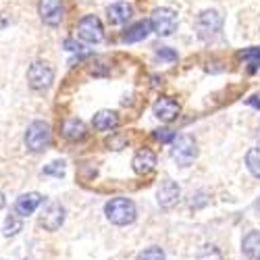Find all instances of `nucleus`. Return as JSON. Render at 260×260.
<instances>
[{
	"label": "nucleus",
	"instance_id": "obj_20",
	"mask_svg": "<svg viewBox=\"0 0 260 260\" xmlns=\"http://www.w3.org/2000/svg\"><path fill=\"white\" fill-rule=\"evenodd\" d=\"M21 227H23V223H21V216L15 212V214L7 216L5 227H3V233H5L7 237H11V235H17V233L21 231Z\"/></svg>",
	"mask_w": 260,
	"mask_h": 260
},
{
	"label": "nucleus",
	"instance_id": "obj_24",
	"mask_svg": "<svg viewBox=\"0 0 260 260\" xmlns=\"http://www.w3.org/2000/svg\"><path fill=\"white\" fill-rule=\"evenodd\" d=\"M44 175H52V177H62L64 175V162L62 160H54L48 167H44Z\"/></svg>",
	"mask_w": 260,
	"mask_h": 260
},
{
	"label": "nucleus",
	"instance_id": "obj_25",
	"mask_svg": "<svg viewBox=\"0 0 260 260\" xmlns=\"http://www.w3.org/2000/svg\"><path fill=\"white\" fill-rule=\"evenodd\" d=\"M154 138L158 142H173L175 140V134H173L171 129H158V132H154Z\"/></svg>",
	"mask_w": 260,
	"mask_h": 260
},
{
	"label": "nucleus",
	"instance_id": "obj_14",
	"mask_svg": "<svg viewBox=\"0 0 260 260\" xmlns=\"http://www.w3.org/2000/svg\"><path fill=\"white\" fill-rule=\"evenodd\" d=\"M156 167V156L152 150H140V152L134 156V171L140 173V175H146Z\"/></svg>",
	"mask_w": 260,
	"mask_h": 260
},
{
	"label": "nucleus",
	"instance_id": "obj_8",
	"mask_svg": "<svg viewBox=\"0 0 260 260\" xmlns=\"http://www.w3.org/2000/svg\"><path fill=\"white\" fill-rule=\"evenodd\" d=\"M62 223H64V208L58 202H48L44 206V210H42L40 225L46 231H56Z\"/></svg>",
	"mask_w": 260,
	"mask_h": 260
},
{
	"label": "nucleus",
	"instance_id": "obj_9",
	"mask_svg": "<svg viewBox=\"0 0 260 260\" xmlns=\"http://www.w3.org/2000/svg\"><path fill=\"white\" fill-rule=\"evenodd\" d=\"M38 11L46 25H58L62 21V0H40Z\"/></svg>",
	"mask_w": 260,
	"mask_h": 260
},
{
	"label": "nucleus",
	"instance_id": "obj_26",
	"mask_svg": "<svg viewBox=\"0 0 260 260\" xmlns=\"http://www.w3.org/2000/svg\"><path fill=\"white\" fill-rule=\"evenodd\" d=\"M158 56H165V58H177V54L173 50H167V48H160L158 50Z\"/></svg>",
	"mask_w": 260,
	"mask_h": 260
},
{
	"label": "nucleus",
	"instance_id": "obj_17",
	"mask_svg": "<svg viewBox=\"0 0 260 260\" xmlns=\"http://www.w3.org/2000/svg\"><path fill=\"white\" fill-rule=\"evenodd\" d=\"M117 123L119 119L115 111H100L94 115V129H98V132H111L113 127H117Z\"/></svg>",
	"mask_w": 260,
	"mask_h": 260
},
{
	"label": "nucleus",
	"instance_id": "obj_7",
	"mask_svg": "<svg viewBox=\"0 0 260 260\" xmlns=\"http://www.w3.org/2000/svg\"><path fill=\"white\" fill-rule=\"evenodd\" d=\"M221 25H223V17L219 11H204L196 19V29L200 38H210L212 34L221 29Z\"/></svg>",
	"mask_w": 260,
	"mask_h": 260
},
{
	"label": "nucleus",
	"instance_id": "obj_15",
	"mask_svg": "<svg viewBox=\"0 0 260 260\" xmlns=\"http://www.w3.org/2000/svg\"><path fill=\"white\" fill-rule=\"evenodd\" d=\"M62 136L67 138V140H71V142H77V140H83L85 138V125H83V121H79V119H67L62 123Z\"/></svg>",
	"mask_w": 260,
	"mask_h": 260
},
{
	"label": "nucleus",
	"instance_id": "obj_19",
	"mask_svg": "<svg viewBox=\"0 0 260 260\" xmlns=\"http://www.w3.org/2000/svg\"><path fill=\"white\" fill-rule=\"evenodd\" d=\"M246 165H248V169H250V173L254 177H260V146L252 148L246 154Z\"/></svg>",
	"mask_w": 260,
	"mask_h": 260
},
{
	"label": "nucleus",
	"instance_id": "obj_21",
	"mask_svg": "<svg viewBox=\"0 0 260 260\" xmlns=\"http://www.w3.org/2000/svg\"><path fill=\"white\" fill-rule=\"evenodd\" d=\"M196 260H223V254L214 246H202L200 252L196 254Z\"/></svg>",
	"mask_w": 260,
	"mask_h": 260
},
{
	"label": "nucleus",
	"instance_id": "obj_5",
	"mask_svg": "<svg viewBox=\"0 0 260 260\" xmlns=\"http://www.w3.org/2000/svg\"><path fill=\"white\" fill-rule=\"evenodd\" d=\"M77 36L88 42V44H98V42L104 38V29L102 23L96 15H85L79 23H77Z\"/></svg>",
	"mask_w": 260,
	"mask_h": 260
},
{
	"label": "nucleus",
	"instance_id": "obj_23",
	"mask_svg": "<svg viewBox=\"0 0 260 260\" xmlns=\"http://www.w3.org/2000/svg\"><path fill=\"white\" fill-rule=\"evenodd\" d=\"M138 260H165V252L158 246H150L138 254Z\"/></svg>",
	"mask_w": 260,
	"mask_h": 260
},
{
	"label": "nucleus",
	"instance_id": "obj_27",
	"mask_svg": "<svg viewBox=\"0 0 260 260\" xmlns=\"http://www.w3.org/2000/svg\"><path fill=\"white\" fill-rule=\"evenodd\" d=\"M5 204H7V200H5V196H3V193H0V210L5 208Z\"/></svg>",
	"mask_w": 260,
	"mask_h": 260
},
{
	"label": "nucleus",
	"instance_id": "obj_16",
	"mask_svg": "<svg viewBox=\"0 0 260 260\" xmlns=\"http://www.w3.org/2000/svg\"><path fill=\"white\" fill-rule=\"evenodd\" d=\"M242 250L250 260H260V231H250L244 237Z\"/></svg>",
	"mask_w": 260,
	"mask_h": 260
},
{
	"label": "nucleus",
	"instance_id": "obj_6",
	"mask_svg": "<svg viewBox=\"0 0 260 260\" xmlns=\"http://www.w3.org/2000/svg\"><path fill=\"white\" fill-rule=\"evenodd\" d=\"M150 25L158 36H171L177 29V13L173 9H156L150 19Z\"/></svg>",
	"mask_w": 260,
	"mask_h": 260
},
{
	"label": "nucleus",
	"instance_id": "obj_28",
	"mask_svg": "<svg viewBox=\"0 0 260 260\" xmlns=\"http://www.w3.org/2000/svg\"><path fill=\"white\" fill-rule=\"evenodd\" d=\"M256 208H258V210H260V200H258V202H256Z\"/></svg>",
	"mask_w": 260,
	"mask_h": 260
},
{
	"label": "nucleus",
	"instance_id": "obj_4",
	"mask_svg": "<svg viewBox=\"0 0 260 260\" xmlns=\"http://www.w3.org/2000/svg\"><path fill=\"white\" fill-rule=\"evenodd\" d=\"M54 81V69L50 67L48 62H34L29 71H27V83L31 90H46L50 88V83Z\"/></svg>",
	"mask_w": 260,
	"mask_h": 260
},
{
	"label": "nucleus",
	"instance_id": "obj_11",
	"mask_svg": "<svg viewBox=\"0 0 260 260\" xmlns=\"http://www.w3.org/2000/svg\"><path fill=\"white\" fill-rule=\"evenodd\" d=\"M42 202H44V198H42V193H38V191L23 193V196H19L17 202H15V212L19 216H29V214H34V210Z\"/></svg>",
	"mask_w": 260,
	"mask_h": 260
},
{
	"label": "nucleus",
	"instance_id": "obj_10",
	"mask_svg": "<svg viewBox=\"0 0 260 260\" xmlns=\"http://www.w3.org/2000/svg\"><path fill=\"white\" fill-rule=\"evenodd\" d=\"M156 200H158V204L162 208L175 206L177 200H179V185L175 181H171V179L162 181L160 187H158V191H156Z\"/></svg>",
	"mask_w": 260,
	"mask_h": 260
},
{
	"label": "nucleus",
	"instance_id": "obj_2",
	"mask_svg": "<svg viewBox=\"0 0 260 260\" xmlns=\"http://www.w3.org/2000/svg\"><path fill=\"white\" fill-rule=\"evenodd\" d=\"M50 140H52V132L46 121H34L25 132V146L31 152H44L50 146Z\"/></svg>",
	"mask_w": 260,
	"mask_h": 260
},
{
	"label": "nucleus",
	"instance_id": "obj_13",
	"mask_svg": "<svg viewBox=\"0 0 260 260\" xmlns=\"http://www.w3.org/2000/svg\"><path fill=\"white\" fill-rule=\"evenodd\" d=\"M179 113V106L175 100L171 98H160L154 102V115L160 119V121H173Z\"/></svg>",
	"mask_w": 260,
	"mask_h": 260
},
{
	"label": "nucleus",
	"instance_id": "obj_1",
	"mask_svg": "<svg viewBox=\"0 0 260 260\" xmlns=\"http://www.w3.org/2000/svg\"><path fill=\"white\" fill-rule=\"evenodd\" d=\"M106 219L115 225H129L136 221V204L129 198H113L104 206Z\"/></svg>",
	"mask_w": 260,
	"mask_h": 260
},
{
	"label": "nucleus",
	"instance_id": "obj_22",
	"mask_svg": "<svg viewBox=\"0 0 260 260\" xmlns=\"http://www.w3.org/2000/svg\"><path fill=\"white\" fill-rule=\"evenodd\" d=\"M240 56H242L244 60H248L250 71H256V69L260 67V48H248V50L240 52Z\"/></svg>",
	"mask_w": 260,
	"mask_h": 260
},
{
	"label": "nucleus",
	"instance_id": "obj_3",
	"mask_svg": "<svg viewBox=\"0 0 260 260\" xmlns=\"http://www.w3.org/2000/svg\"><path fill=\"white\" fill-rule=\"evenodd\" d=\"M173 158H175L181 167H187L193 162V158L198 156V148H196V140L191 136H177L173 140V150H171Z\"/></svg>",
	"mask_w": 260,
	"mask_h": 260
},
{
	"label": "nucleus",
	"instance_id": "obj_12",
	"mask_svg": "<svg viewBox=\"0 0 260 260\" xmlns=\"http://www.w3.org/2000/svg\"><path fill=\"white\" fill-rule=\"evenodd\" d=\"M106 15H108V21H111L113 25H121V23H127V21L132 19L134 9L127 3H115L106 9Z\"/></svg>",
	"mask_w": 260,
	"mask_h": 260
},
{
	"label": "nucleus",
	"instance_id": "obj_29",
	"mask_svg": "<svg viewBox=\"0 0 260 260\" xmlns=\"http://www.w3.org/2000/svg\"><path fill=\"white\" fill-rule=\"evenodd\" d=\"M258 142H260V134H258Z\"/></svg>",
	"mask_w": 260,
	"mask_h": 260
},
{
	"label": "nucleus",
	"instance_id": "obj_18",
	"mask_svg": "<svg viewBox=\"0 0 260 260\" xmlns=\"http://www.w3.org/2000/svg\"><path fill=\"white\" fill-rule=\"evenodd\" d=\"M150 27H152V25H150L148 21H140V23L132 25L127 29V34H125V42H140V40H144L148 36Z\"/></svg>",
	"mask_w": 260,
	"mask_h": 260
}]
</instances>
